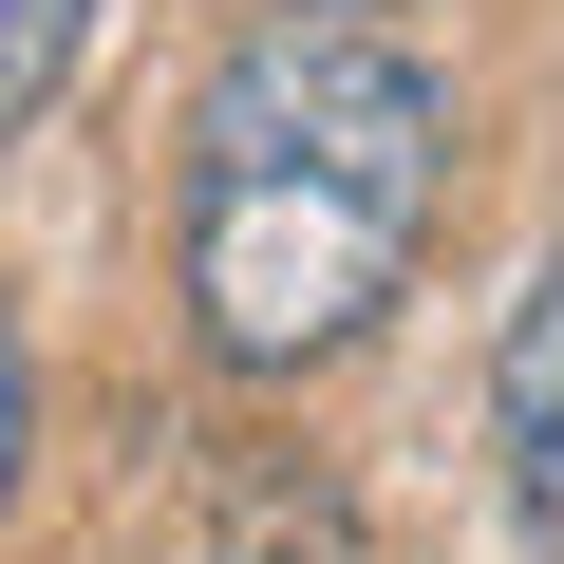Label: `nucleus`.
<instances>
[{"label":"nucleus","mask_w":564,"mask_h":564,"mask_svg":"<svg viewBox=\"0 0 564 564\" xmlns=\"http://www.w3.org/2000/svg\"><path fill=\"white\" fill-rule=\"evenodd\" d=\"M452 207V76L395 0H263L188 95L170 170V302L207 377H321L395 321Z\"/></svg>","instance_id":"obj_1"},{"label":"nucleus","mask_w":564,"mask_h":564,"mask_svg":"<svg viewBox=\"0 0 564 564\" xmlns=\"http://www.w3.org/2000/svg\"><path fill=\"white\" fill-rule=\"evenodd\" d=\"M489 452H508L527 545L564 564V245L527 263V302H508V339H489Z\"/></svg>","instance_id":"obj_2"},{"label":"nucleus","mask_w":564,"mask_h":564,"mask_svg":"<svg viewBox=\"0 0 564 564\" xmlns=\"http://www.w3.org/2000/svg\"><path fill=\"white\" fill-rule=\"evenodd\" d=\"M207 564H377V508L339 452H245L207 508Z\"/></svg>","instance_id":"obj_3"},{"label":"nucleus","mask_w":564,"mask_h":564,"mask_svg":"<svg viewBox=\"0 0 564 564\" xmlns=\"http://www.w3.org/2000/svg\"><path fill=\"white\" fill-rule=\"evenodd\" d=\"M76 39H95V0H0V151H20V132L57 113V76H76Z\"/></svg>","instance_id":"obj_4"},{"label":"nucleus","mask_w":564,"mask_h":564,"mask_svg":"<svg viewBox=\"0 0 564 564\" xmlns=\"http://www.w3.org/2000/svg\"><path fill=\"white\" fill-rule=\"evenodd\" d=\"M20 452H39V358H20V321H0V508H20Z\"/></svg>","instance_id":"obj_5"}]
</instances>
